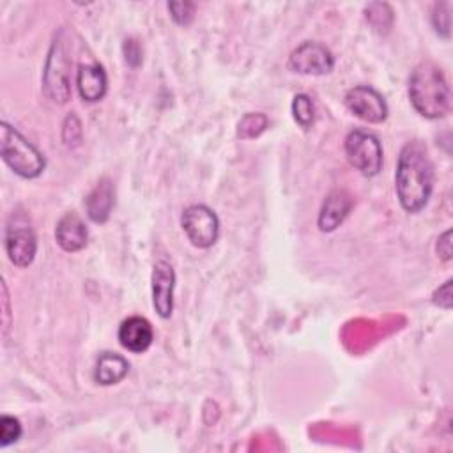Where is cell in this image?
Segmentation results:
<instances>
[{"instance_id": "cell-1", "label": "cell", "mask_w": 453, "mask_h": 453, "mask_svg": "<svg viewBox=\"0 0 453 453\" xmlns=\"http://www.w3.org/2000/svg\"><path fill=\"white\" fill-rule=\"evenodd\" d=\"M395 189L407 212H419L434 189V165L426 147L414 140L402 147L395 172Z\"/></svg>"}, {"instance_id": "cell-2", "label": "cell", "mask_w": 453, "mask_h": 453, "mask_svg": "<svg viewBox=\"0 0 453 453\" xmlns=\"http://www.w3.org/2000/svg\"><path fill=\"white\" fill-rule=\"evenodd\" d=\"M409 97L418 113L441 119L449 111L451 94L446 76L434 62L418 64L409 78Z\"/></svg>"}, {"instance_id": "cell-3", "label": "cell", "mask_w": 453, "mask_h": 453, "mask_svg": "<svg viewBox=\"0 0 453 453\" xmlns=\"http://www.w3.org/2000/svg\"><path fill=\"white\" fill-rule=\"evenodd\" d=\"M0 154L5 165L23 179H35L44 170V156L11 124H0Z\"/></svg>"}, {"instance_id": "cell-4", "label": "cell", "mask_w": 453, "mask_h": 453, "mask_svg": "<svg viewBox=\"0 0 453 453\" xmlns=\"http://www.w3.org/2000/svg\"><path fill=\"white\" fill-rule=\"evenodd\" d=\"M69 57L65 44L62 41V32L51 42L48 60L42 71V90L53 103L64 104L71 99V85H69Z\"/></svg>"}, {"instance_id": "cell-5", "label": "cell", "mask_w": 453, "mask_h": 453, "mask_svg": "<svg viewBox=\"0 0 453 453\" xmlns=\"http://www.w3.org/2000/svg\"><path fill=\"white\" fill-rule=\"evenodd\" d=\"M345 154L349 163L366 177H373L382 168V147L375 134L365 129H354L345 138Z\"/></svg>"}, {"instance_id": "cell-6", "label": "cell", "mask_w": 453, "mask_h": 453, "mask_svg": "<svg viewBox=\"0 0 453 453\" xmlns=\"http://www.w3.org/2000/svg\"><path fill=\"white\" fill-rule=\"evenodd\" d=\"M180 223L188 239L196 248H209L218 241L219 219L216 212L203 203L186 207Z\"/></svg>"}, {"instance_id": "cell-7", "label": "cell", "mask_w": 453, "mask_h": 453, "mask_svg": "<svg viewBox=\"0 0 453 453\" xmlns=\"http://www.w3.org/2000/svg\"><path fill=\"white\" fill-rule=\"evenodd\" d=\"M334 67L333 53L320 42L306 41L288 57V69L299 74H327Z\"/></svg>"}, {"instance_id": "cell-8", "label": "cell", "mask_w": 453, "mask_h": 453, "mask_svg": "<svg viewBox=\"0 0 453 453\" xmlns=\"http://www.w3.org/2000/svg\"><path fill=\"white\" fill-rule=\"evenodd\" d=\"M5 251L9 260L18 267L30 265L37 251V237L34 230L27 223L16 221L14 214L5 228Z\"/></svg>"}, {"instance_id": "cell-9", "label": "cell", "mask_w": 453, "mask_h": 453, "mask_svg": "<svg viewBox=\"0 0 453 453\" xmlns=\"http://www.w3.org/2000/svg\"><path fill=\"white\" fill-rule=\"evenodd\" d=\"M345 106L361 120L379 124L388 117V104L384 97L368 85L352 87L345 94Z\"/></svg>"}, {"instance_id": "cell-10", "label": "cell", "mask_w": 453, "mask_h": 453, "mask_svg": "<svg viewBox=\"0 0 453 453\" xmlns=\"http://www.w3.org/2000/svg\"><path fill=\"white\" fill-rule=\"evenodd\" d=\"M173 287L175 273L173 267L159 260L152 267V304L161 319H168L173 310Z\"/></svg>"}, {"instance_id": "cell-11", "label": "cell", "mask_w": 453, "mask_h": 453, "mask_svg": "<svg viewBox=\"0 0 453 453\" xmlns=\"http://www.w3.org/2000/svg\"><path fill=\"white\" fill-rule=\"evenodd\" d=\"M154 338V331L150 322L145 317L133 315L120 322L119 326V342L129 352L140 354L145 352Z\"/></svg>"}, {"instance_id": "cell-12", "label": "cell", "mask_w": 453, "mask_h": 453, "mask_svg": "<svg viewBox=\"0 0 453 453\" xmlns=\"http://www.w3.org/2000/svg\"><path fill=\"white\" fill-rule=\"evenodd\" d=\"M350 209H352V198L347 191H343V189L331 191L320 207L319 221H317L319 228L322 232L336 230L343 223V219L347 218Z\"/></svg>"}, {"instance_id": "cell-13", "label": "cell", "mask_w": 453, "mask_h": 453, "mask_svg": "<svg viewBox=\"0 0 453 453\" xmlns=\"http://www.w3.org/2000/svg\"><path fill=\"white\" fill-rule=\"evenodd\" d=\"M55 239L64 251L74 253L87 246L88 230L76 212H67L57 223Z\"/></svg>"}, {"instance_id": "cell-14", "label": "cell", "mask_w": 453, "mask_h": 453, "mask_svg": "<svg viewBox=\"0 0 453 453\" xmlns=\"http://www.w3.org/2000/svg\"><path fill=\"white\" fill-rule=\"evenodd\" d=\"M76 87L83 101H101L108 88L104 69L99 64H81L76 73Z\"/></svg>"}, {"instance_id": "cell-15", "label": "cell", "mask_w": 453, "mask_h": 453, "mask_svg": "<svg viewBox=\"0 0 453 453\" xmlns=\"http://www.w3.org/2000/svg\"><path fill=\"white\" fill-rule=\"evenodd\" d=\"M87 214L94 223H104L110 218L113 207V184L110 179H101L96 188L88 193L87 200Z\"/></svg>"}, {"instance_id": "cell-16", "label": "cell", "mask_w": 453, "mask_h": 453, "mask_svg": "<svg viewBox=\"0 0 453 453\" xmlns=\"http://www.w3.org/2000/svg\"><path fill=\"white\" fill-rule=\"evenodd\" d=\"M129 372V363L126 357L115 352H103L94 368V379L101 386H111L120 382Z\"/></svg>"}, {"instance_id": "cell-17", "label": "cell", "mask_w": 453, "mask_h": 453, "mask_svg": "<svg viewBox=\"0 0 453 453\" xmlns=\"http://www.w3.org/2000/svg\"><path fill=\"white\" fill-rule=\"evenodd\" d=\"M292 115L301 127L308 129L315 119V106L311 97L306 94H297L292 101Z\"/></svg>"}, {"instance_id": "cell-18", "label": "cell", "mask_w": 453, "mask_h": 453, "mask_svg": "<svg viewBox=\"0 0 453 453\" xmlns=\"http://www.w3.org/2000/svg\"><path fill=\"white\" fill-rule=\"evenodd\" d=\"M267 127V119L262 113H248L237 129V136L241 138H255Z\"/></svg>"}, {"instance_id": "cell-19", "label": "cell", "mask_w": 453, "mask_h": 453, "mask_svg": "<svg viewBox=\"0 0 453 453\" xmlns=\"http://www.w3.org/2000/svg\"><path fill=\"white\" fill-rule=\"evenodd\" d=\"M21 423L14 416L4 414L0 418V446L5 448L21 437Z\"/></svg>"}, {"instance_id": "cell-20", "label": "cell", "mask_w": 453, "mask_h": 453, "mask_svg": "<svg viewBox=\"0 0 453 453\" xmlns=\"http://www.w3.org/2000/svg\"><path fill=\"white\" fill-rule=\"evenodd\" d=\"M168 11L172 12V18L179 25H188L193 19L195 14V4L189 2H173L168 4Z\"/></svg>"}, {"instance_id": "cell-21", "label": "cell", "mask_w": 453, "mask_h": 453, "mask_svg": "<svg viewBox=\"0 0 453 453\" xmlns=\"http://www.w3.org/2000/svg\"><path fill=\"white\" fill-rule=\"evenodd\" d=\"M432 301H434V304H437V306H441V308H446V310L451 308V280L444 281V283L434 292Z\"/></svg>"}, {"instance_id": "cell-22", "label": "cell", "mask_w": 453, "mask_h": 453, "mask_svg": "<svg viewBox=\"0 0 453 453\" xmlns=\"http://www.w3.org/2000/svg\"><path fill=\"white\" fill-rule=\"evenodd\" d=\"M437 253L442 260H449L451 258V230H446L437 242Z\"/></svg>"}, {"instance_id": "cell-23", "label": "cell", "mask_w": 453, "mask_h": 453, "mask_svg": "<svg viewBox=\"0 0 453 453\" xmlns=\"http://www.w3.org/2000/svg\"><path fill=\"white\" fill-rule=\"evenodd\" d=\"M2 290H4V313H5V320H4V334H7V327H9V320H7V315H9V308H7V288L5 285L2 283Z\"/></svg>"}]
</instances>
